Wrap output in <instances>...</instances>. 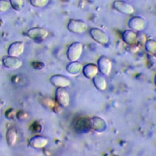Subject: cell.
<instances>
[{
    "instance_id": "obj_1",
    "label": "cell",
    "mask_w": 156,
    "mask_h": 156,
    "mask_svg": "<svg viewBox=\"0 0 156 156\" xmlns=\"http://www.w3.org/2000/svg\"><path fill=\"white\" fill-rule=\"evenodd\" d=\"M83 51V45L80 42H74L69 45L67 49L66 55L71 62L77 61L80 57Z\"/></svg>"
},
{
    "instance_id": "obj_2",
    "label": "cell",
    "mask_w": 156,
    "mask_h": 156,
    "mask_svg": "<svg viewBox=\"0 0 156 156\" xmlns=\"http://www.w3.org/2000/svg\"><path fill=\"white\" fill-rule=\"evenodd\" d=\"M55 100L62 107H67L70 101L68 91L64 87H57L55 90Z\"/></svg>"
},
{
    "instance_id": "obj_3",
    "label": "cell",
    "mask_w": 156,
    "mask_h": 156,
    "mask_svg": "<svg viewBox=\"0 0 156 156\" xmlns=\"http://www.w3.org/2000/svg\"><path fill=\"white\" fill-rule=\"evenodd\" d=\"M67 29L69 31L75 34H82L87 29V24L80 20H71L68 24Z\"/></svg>"
},
{
    "instance_id": "obj_4",
    "label": "cell",
    "mask_w": 156,
    "mask_h": 156,
    "mask_svg": "<svg viewBox=\"0 0 156 156\" xmlns=\"http://www.w3.org/2000/svg\"><path fill=\"white\" fill-rule=\"evenodd\" d=\"M92 38L99 44H106L109 42V37L107 34L99 28H92L90 30Z\"/></svg>"
},
{
    "instance_id": "obj_5",
    "label": "cell",
    "mask_w": 156,
    "mask_h": 156,
    "mask_svg": "<svg viewBox=\"0 0 156 156\" xmlns=\"http://www.w3.org/2000/svg\"><path fill=\"white\" fill-rule=\"evenodd\" d=\"M113 8L118 12L126 15H130L135 12L134 7L127 1L123 0H116L113 3Z\"/></svg>"
},
{
    "instance_id": "obj_6",
    "label": "cell",
    "mask_w": 156,
    "mask_h": 156,
    "mask_svg": "<svg viewBox=\"0 0 156 156\" xmlns=\"http://www.w3.org/2000/svg\"><path fill=\"white\" fill-rule=\"evenodd\" d=\"M112 62L106 56H101L98 60V67L99 71L103 76H108L112 69Z\"/></svg>"
},
{
    "instance_id": "obj_7",
    "label": "cell",
    "mask_w": 156,
    "mask_h": 156,
    "mask_svg": "<svg viewBox=\"0 0 156 156\" xmlns=\"http://www.w3.org/2000/svg\"><path fill=\"white\" fill-rule=\"evenodd\" d=\"M27 35L33 40L41 41L44 40L48 36V32L42 27H36L30 29L27 32Z\"/></svg>"
},
{
    "instance_id": "obj_8",
    "label": "cell",
    "mask_w": 156,
    "mask_h": 156,
    "mask_svg": "<svg viewBox=\"0 0 156 156\" xmlns=\"http://www.w3.org/2000/svg\"><path fill=\"white\" fill-rule=\"evenodd\" d=\"M128 26L130 29L140 32L145 29L146 22L143 17L140 16H135L130 19L128 22Z\"/></svg>"
},
{
    "instance_id": "obj_9",
    "label": "cell",
    "mask_w": 156,
    "mask_h": 156,
    "mask_svg": "<svg viewBox=\"0 0 156 156\" xmlns=\"http://www.w3.org/2000/svg\"><path fill=\"white\" fill-rule=\"evenodd\" d=\"M2 63L8 69H17L22 65V61L18 57L7 55L3 57Z\"/></svg>"
},
{
    "instance_id": "obj_10",
    "label": "cell",
    "mask_w": 156,
    "mask_h": 156,
    "mask_svg": "<svg viewBox=\"0 0 156 156\" xmlns=\"http://www.w3.org/2000/svg\"><path fill=\"white\" fill-rule=\"evenodd\" d=\"M50 82L56 87H66L70 85L71 81L66 77L60 74H54L50 77Z\"/></svg>"
},
{
    "instance_id": "obj_11",
    "label": "cell",
    "mask_w": 156,
    "mask_h": 156,
    "mask_svg": "<svg viewBox=\"0 0 156 156\" xmlns=\"http://www.w3.org/2000/svg\"><path fill=\"white\" fill-rule=\"evenodd\" d=\"M24 50V44L23 41H17L13 42L8 48L7 53L9 55L18 57Z\"/></svg>"
},
{
    "instance_id": "obj_12",
    "label": "cell",
    "mask_w": 156,
    "mask_h": 156,
    "mask_svg": "<svg viewBox=\"0 0 156 156\" xmlns=\"http://www.w3.org/2000/svg\"><path fill=\"white\" fill-rule=\"evenodd\" d=\"M48 143V139L44 136L37 135L32 137L29 141L30 147L35 149H41L46 146Z\"/></svg>"
},
{
    "instance_id": "obj_13",
    "label": "cell",
    "mask_w": 156,
    "mask_h": 156,
    "mask_svg": "<svg viewBox=\"0 0 156 156\" xmlns=\"http://www.w3.org/2000/svg\"><path fill=\"white\" fill-rule=\"evenodd\" d=\"M91 127L98 132L104 131L106 128L105 121L101 118L94 116L90 119Z\"/></svg>"
},
{
    "instance_id": "obj_14",
    "label": "cell",
    "mask_w": 156,
    "mask_h": 156,
    "mask_svg": "<svg viewBox=\"0 0 156 156\" xmlns=\"http://www.w3.org/2000/svg\"><path fill=\"white\" fill-rule=\"evenodd\" d=\"M99 71L98 65L94 63H88L82 69L83 75L88 79H93Z\"/></svg>"
},
{
    "instance_id": "obj_15",
    "label": "cell",
    "mask_w": 156,
    "mask_h": 156,
    "mask_svg": "<svg viewBox=\"0 0 156 156\" xmlns=\"http://www.w3.org/2000/svg\"><path fill=\"white\" fill-rule=\"evenodd\" d=\"M137 34L132 30H126L122 34L123 41L127 44H133L137 41Z\"/></svg>"
},
{
    "instance_id": "obj_16",
    "label": "cell",
    "mask_w": 156,
    "mask_h": 156,
    "mask_svg": "<svg viewBox=\"0 0 156 156\" xmlns=\"http://www.w3.org/2000/svg\"><path fill=\"white\" fill-rule=\"evenodd\" d=\"M93 82L95 87L99 90H104L107 87V82L102 74H96L93 78Z\"/></svg>"
},
{
    "instance_id": "obj_17",
    "label": "cell",
    "mask_w": 156,
    "mask_h": 156,
    "mask_svg": "<svg viewBox=\"0 0 156 156\" xmlns=\"http://www.w3.org/2000/svg\"><path fill=\"white\" fill-rule=\"evenodd\" d=\"M66 71L71 74L76 75L80 73L82 69L81 64L77 61L71 62L66 67Z\"/></svg>"
},
{
    "instance_id": "obj_18",
    "label": "cell",
    "mask_w": 156,
    "mask_h": 156,
    "mask_svg": "<svg viewBox=\"0 0 156 156\" xmlns=\"http://www.w3.org/2000/svg\"><path fill=\"white\" fill-rule=\"evenodd\" d=\"M17 134L13 128L9 129L6 133V141L9 146H13L16 141Z\"/></svg>"
},
{
    "instance_id": "obj_19",
    "label": "cell",
    "mask_w": 156,
    "mask_h": 156,
    "mask_svg": "<svg viewBox=\"0 0 156 156\" xmlns=\"http://www.w3.org/2000/svg\"><path fill=\"white\" fill-rule=\"evenodd\" d=\"M146 50L152 54L156 53V41L154 40H148L145 43Z\"/></svg>"
},
{
    "instance_id": "obj_20",
    "label": "cell",
    "mask_w": 156,
    "mask_h": 156,
    "mask_svg": "<svg viewBox=\"0 0 156 156\" xmlns=\"http://www.w3.org/2000/svg\"><path fill=\"white\" fill-rule=\"evenodd\" d=\"M11 7L16 11H21L24 6V0H9Z\"/></svg>"
},
{
    "instance_id": "obj_21",
    "label": "cell",
    "mask_w": 156,
    "mask_h": 156,
    "mask_svg": "<svg viewBox=\"0 0 156 156\" xmlns=\"http://www.w3.org/2000/svg\"><path fill=\"white\" fill-rule=\"evenodd\" d=\"M50 0H30L31 5L37 8L45 7L49 3Z\"/></svg>"
},
{
    "instance_id": "obj_22",
    "label": "cell",
    "mask_w": 156,
    "mask_h": 156,
    "mask_svg": "<svg viewBox=\"0 0 156 156\" xmlns=\"http://www.w3.org/2000/svg\"><path fill=\"white\" fill-rule=\"evenodd\" d=\"M10 6L9 0H0V12H7Z\"/></svg>"
},
{
    "instance_id": "obj_23",
    "label": "cell",
    "mask_w": 156,
    "mask_h": 156,
    "mask_svg": "<svg viewBox=\"0 0 156 156\" xmlns=\"http://www.w3.org/2000/svg\"><path fill=\"white\" fill-rule=\"evenodd\" d=\"M154 82H155V85H156V74H155V78H154Z\"/></svg>"
},
{
    "instance_id": "obj_24",
    "label": "cell",
    "mask_w": 156,
    "mask_h": 156,
    "mask_svg": "<svg viewBox=\"0 0 156 156\" xmlns=\"http://www.w3.org/2000/svg\"><path fill=\"white\" fill-rule=\"evenodd\" d=\"M2 63V60H0V66H1V65Z\"/></svg>"
},
{
    "instance_id": "obj_25",
    "label": "cell",
    "mask_w": 156,
    "mask_h": 156,
    "mask_svg": "<svg viewBox=\"0 0 156 156\" xmlns=\"http://www.w3.org/2000/svg\"><path fill=\"white\" fill-rule=\"evenodd\" d=\"M154 55H155V57H156V53H155V54H154Z\"/></svg>"
},
{
    "instance_id": "obj_26",
    "label": "cell",
    "mask_w": 156,
    "mask_h": 156,
    "mask_svg": "<svg viewBox=\"0 0 156 156\" xmlns=\"http://www.w3.org/2000/svg\"><path fill=\"white\" fill-rule=\"evenodd\" d=\"M127 1H132V0H127Z\"/></svg>"
}]
</instances>
